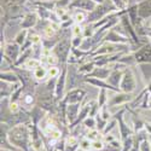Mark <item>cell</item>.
Segmentation results:
<instances>
[{"label": "cell", "mask_w": 151, "mask_h": 151, "mask_svg": "<svg viewBox=\"0 0 151 151\" xmlns=\"http://www.w3.org/2000/svg\"><path fill=\"white\" fill-rule=\"evenodd\" d=\"M45 74H46V71H45L44 68H37L36 71H35V76H36L37 79H42V78L45 76Z\"/></svg>", "instance_id": "6da1fadb"}, {"label": "cell", "mask_w": 151, "mask_h": 151, "mask_svg": "<svg viewBox=\"0 0 151 151\" xmlns=\"http://www.w3.org/2000/svg\"><path fill=\"white\" fill-rule=\"evenodd\" d=\"M37 67H39V62L35 60V59H30V60L27 62V68H29V69H32V68H37Z\"/></svg>", "instance_id": "7a4b0ae2"}, {"label": "cell", "mask_w": 151, "mask_h": 151, "mask_svg": "<svg viewBox=\"0 0 151 151\" xmlns=\"http://www.w3.org/2000/svg\"><path fill=\"white\" fill-rule=\"evenodd\" d=\"M140 10H142V12H150L151 11V0L147 3H145V4H143Z\"/></svg>", "instance_id": "3957f363"}, {"label": "cell", "mask_w": 151, "mask_h": 151, "mask_svg": "<svg viewBox=\"0 0 151 151\" xmlns=\"http://www.w3.org/2000/svg\"><path fill=\"white\" fill-rule=\"evenodd\" d=\"M81 147H82L83 150H87V149H90V147H91V143H90V140H87V139H83V140L81 142Z\"/></svg>", "instance_id": "277c9868"}, {"label": "cell", "mask_w": 151, "mask_h": 151, "mask_svg": "<svg viewBox=\"0 0 151 151\" xmlns=\"http://www.w3.org/2000/svg\"><path fill=\"white\" fill-rule=\"evenodd\" d=\"M92 146H93L96 150H100V149H103V144H102V142H98V140H94V142H93V144H92Z\"/></svg>", "instance_id": "5b68a950"}, {"label": "cell", "mask_w": 151, "mask_h": 151, "mask_svg": "<svg viewBox=\"0 0 151 151\" xmlns=\"http://www.w3.org/2000/svg\"><path fill=\"white\" fill-rule=\"evenodd\" d=\"M83 19H85V15H83V14H78L76 16H75V21L79 22V23L82 22Z\"/></svg>", "instance_id": "8992f818"}, {"label": "cell", "mask_w": 151, "mask_h": 151, "mask_svg": "<svg viewBox=\"0 0 151 151\" xmlns=\"http://www.w3.org/2000/svg\"><path fill=\"white\" fill-rule=\"evenodd\" d=\"M73 34H74L75 36H78V35H80V34H81V28H80L79 26H76V27H74Z\"/></svg>", "instance_id": "52a82bcc"}, {"label": "cell", "mask_w": 151, "mask_h": 151, "mask_svg": "<svg viewBox=\"0 0 151 151\" xmlns=\"http://www.w3.org/2000/svg\"><path fill=\"white\" fill-rule=\"evenodd\" d=\"M48 74H50V76H51V78H53V76H56V75L58 74V70L56 68H51V69H50V71H48Z\"/></svg>", "instance_id": "ba28073f"}, {"label": "cell", "mask_w": 151, "mask_h": 151, "mask_svg": "<svg viewBox=\"0 0 151 151\" xmlns=\"http://www.w3.org/2000/svg\"><path fill=\"white\" fill-rule=\"evenodd\" d=\"M47 62L50 63V64H55V63L57 62V59H56V57H51V56H50V57H47Z\"/></svg>", "instance_id": "9c48e42d"}, {"label": "cell", "mask_w": 151, "mask_h": 151, "mask_svg": "<svg viewBox=\"0 0 151 151\" xmlns=\"http://www.w3.org/2000/svg\"><path fill=\"white\" fill-rule=\"evenodd\" d=\"M52 34H53L52 28H46V29H45V35H46V36H51Z\"/></svg>", "instance_id": "30bf717a"}, {"label": "cell", "mask_w": 151, "mask_h": 151, "mask_svg": "<svg viewBox=\"0 0 151 151\" xmlns=\"http://www.w3.org/2000/svg\"><path fill=\"white\" fill-rule=\"evenodd\" d=\"M86 126H87V127H92V126H93V120H87L86 121Z\"/></svg>", "instance_id": "8fae6325"}, {"label": "cell", "mask_w": 151, "mask_h": 151, "mask_svg": "<svg viewBox=\"0 0 151 151\" xmlns=\"http://www.w3.org/2000/svg\"><path fill=\"white\" fill-rule=\"evenodd\" d=\"M32 41H33L34 44H36V42H39V36H37V35L33 36V37H32Z\"/></svg>", "instance_id": "7c38bea8"}, {"label": "cell", "mask_w": 151, "mask_h": 151, "mask_svg": "<svg viewBox=\"0 0 151 151\" xmlns=\"http://www.w3.org/2000/svg\"><path fill=\"white\" fill-rule=\"evenodd\" d=\"M17 109H18V108H17V104H16V103H14V104L11 105V110H14V111H17Z\"/></svg>", "instance_id": "4fadbf2b"}, {"label": "cell", "mask_w": 151, "mask_h": 151, "mask_svg": "<svg viewBox=\"0 0 151 151\" xmlns=\"http://www.w3.org/2000/svg\"><path fill=\"white\" fill-rule=\"evenodd\" d=\"M57 14H58V16H64L65 12L63 11V10H58V11H57Z\"/></svg>", "instance_id": "5bb4252c"}, {"label": "cell", "mask_w": 151, "mask_h": 151, "mask_svg": "<svg viewBox=\"0 0 151 151\" xmlns=\"http://www.w3.org/2000/svg\"><path fill=\"white\" fill-rule=\"evenodd\" d=\"M51 28H53V29H57V28H58V26H57L56 23H52V24H51Z\"/></svg>", "instance_id": "9a60e30c"}, {"label": "cell", "mask_w": 151, "mask_h": 151, "mask_svg": "<svg viewBox=\"0 0 151 151\" xmlns=\"http://www.w3.org/2000/svg\"><path fill=\"white\" fill-rule=\"evenodd\" d=\"M26 100H27V103H30V102H32V100H33V99H32L30 97H28V98H27Z\"/></svg>", "instance_id": "2e32d148"}]
</instances>
